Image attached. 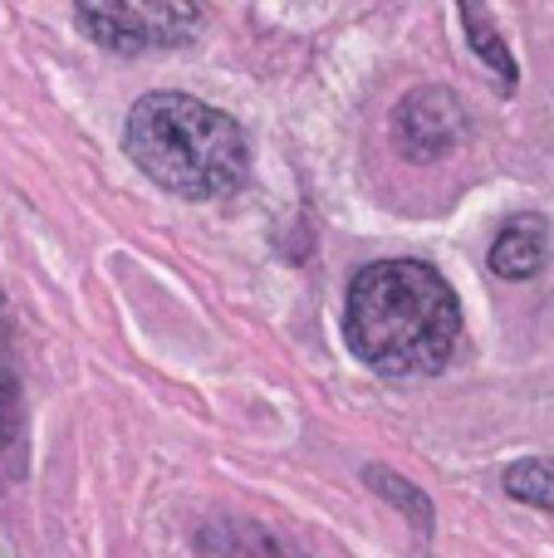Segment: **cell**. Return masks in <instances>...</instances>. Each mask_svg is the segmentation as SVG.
Wrapping results in <instances>:
<instances>
[{"label": "cell", "instance_id": "cell-8", "mask_svg": "<svg viewBox=\"0 0 554 558\" xmlns=\"http://www.w3.org/2000/svg\"><path fill=\"white\" fill-rule=\"evenodd\" d=\"M506 495H516L520 505H535V510L554 514V461H516L506 471Z\"/></svg>", "mask_w": 554, "mask_h": 558}, {"label": "cell", "instance_id": "cell-9", "mask_svg": "<svg viewBox=\"0 0 554 558\" xmlns=\"http://www.w3.org/2000/svg\"><path fill=\"white\" fill-rule=\"evenodd\" d=\"M369 485H373V490H378V495H388V500H393V505H408L412 524H418V530H422V534H427V530H432V505H427V495H422V490H412V485L393 481V475H388V471H383V465H373V471H369Z\"/></svg>", "mask_w": 554, "mask_h": 558}, {"label": "cell", "instance_id": "cell-7", "mask_svg": "<svg viewBox=\"0 0 554 558\" xmlns=\"http://www.w3.org/2000/svg\"><path fill=\"white\" fill-rule=\"evenodd\" d=\"M461 25H467V35H471V49H477V54L496 69L501 88L510 94V88H516V78H520V69H516V59H510L506 39H501L496 25H491V15H486V10H477V5H461Z\"/></svg>", "mask_w": 554, "mask_h": 558}, {"label": "cell", "instance_id": "cell-3", "mask_svg": "<svg viewBox=\"0 0 554 558\" xmlns=\"http://www.w3.org/2000/svg\"><path fill=\"white\" fill-rule=\"evenodd\" d=\"M79 29L113 54H147V49L192 45L202 29V5L192 0H88L79 5Z\"/></svg>", "mask_w": 554, "mask_h": 558}, {"label": "cell", "instance_id": "cell-2", "mask_svg": "<svg viewBox=\"0 0 554 558\" xmlns=\"http://www.w3.org/2000/svg\"><path fill=\"white\" fill-rule=\"evenodd\" d=\"M137 172L186 202H216L245 182L251 147L231 113L192 94H143L123 123Z\"/></svg>", "mask_w": 554, "mask_h": 558}, {"label": "cell", "instance_id": "cell-1", "mask_svg": "<svg viewBox=\"0 0 554 558\" xmlns=\"http://www.w3.org/2000/svg\"><path fill=\"white\" fill-rule=\"evenodd\" d=\"M344 333L373 373L432 377L461 333L457 289L422 260H373L349 284Z\"/></svg>", "mask_w": 554, "mask_h": 558}, {"label": "cell", "instance_id": "cell-6", "mask_svg": "<svg viewBox=\"0 0 554 558\" xmlns=\"http://www.w3.org/2000/svg\"><path fill=\"white\" fill-rule=\"evenodd\" d=\"M550 260V226L545 216H516L501 226L491 245V270L501 279H535Z\"/></svg>", "mask_w": 554, "mask_h": 558}, {"label": "cell", "instance_id": "cell-5", "mask_svg": "<svg viewBox=\"0 0 554 558\" xmlns=\"http://www.w3.org/2000/svg\"><path fill=\"white\" fill-rule=\"evenodd\" d=\"M20 465H25V402H20L10 318H5V304H0V481H15Z\"/></svg>", "mask_w": 554, "mask_h": 558}, {"label": "cell", "instance_id": "cell-4", "mask_svg": "<svg viewBox=\"0 0 554 558\" xmlns=\"http://www.w3.org/2000/svg\"><path fill=\"white\" fill-rule=\"evenodd\" d=\"M467 108L451 88H412L393 113V137H398L408 162H442L467 143Z\"/></svg>", "mask_w": 554, "mask_h": 558}]
</instances>
